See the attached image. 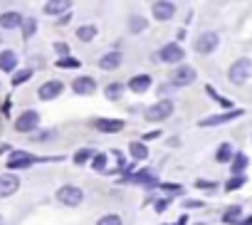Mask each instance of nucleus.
Masks as SVG:
<instances>
[{
	"instance_id": "nucleus-1",
	"label": "nucleus",
	"mask_w": 252,
	"mask_h": 225,
	"mask_svg": "<svg viewBox=\"0 0 252 225\" xmlns=\"http://www.w3.org/2000/svg\"><path fill=\"white\" fill-rule=\"evenodd\" d=\"M250 74H252V60H247V57H240L237 62H232V67L227 72L230 82H235V84H245V79Z\"/></svg>"
},
{
	"instance_id": "nucleus-2",
	"label": "nucleus",
	"mask_w": 252,
	"mask_h": 225,
	"mask_svg": "<svg viewBox=\"0 0 252 225\" xmlns=\"http://www.w3.org/2000/svg\"><path fill=\"white\" fill-rule=\"evenodd\" d=\"M171 114H173V101L171 99H161V101H156L154 106L146 109V119L149 122H163Z\"/></svg>"
},
{
	"instance_id": "nucleus-3",
	"label": "nucleus",
	"mask_w": 252,
	"mask_h": 225,
	"mask_svg": "<svg viewBox=\"0 0 252 225\" xmlns=\"http://www.w3.org/2000/svg\"><path fill=\"white\" fill-rule=\"evenodd\" d=\"M82 198H84V193H82V188H77V186H62V188L57 191V200H60L62 205H69V208L79 205Z\"/></svg>"
},
{
	"instance_id": "nucleus-4",
	"label": "nucleus",
	"mask_w": 252,
	"mask_h": 225,
	"mask_svg": "<svg viewBox=\"0 0 252 225\" xmlns=\"http://www.w3.org/2000/svg\"><path fill=\"white\" fill-rule=\"evenodd\" d=\"M37 124H40V114H37V111H32V109L23 111V114L15 119V129H18V131H23V134L35 131V129H37Z\"/></svg>"
},
{
	"instance_id": "nucleus-5",
	"label": "nucleus",
	"mask_w": 252,
	"mask_h": 225,
	"mask_svg": "<svg viewBox=\"0 0 252 225\" xmlns=\"http://www.w3.org/2000/svg\"><path fill=\"white\" fill-rule=\"evenodd\" d=\"M158 60H161V62H166V64H178V62L183 60V47H181V45H176V42L163 45V47H161V52H158Z\"/></svg>"
},
{
	"instance_id": "nucleus-6",
	"label": "nucleus",
	"mask_w": 252,
	"mask_h": 225,
	"mask_svg": "<svg viewBox=\"0 0 252 225\" xmlns=\"http://www.w3.org/2000/svg\"><path fill=\"white\" fill-rule=\"evenodd\" d=\"M151 13H154L156 20L166 23V20H171V18L176 15V5L171 3V0H156L154 8H151Z\"/></svg>"
},
{
	"instance_id": "nucleus-7",
	"label": "nucleus",
	"mask_w": 252,
	"mask_h": 225,
	"mask_svg": "<svg viewBox=\"0 0 252 225\" xmlns=\"http://www.w3.org/2000/svg\"><path fill=\"white\" fill-rule=\"evenodd\" d=\"M242 114H245L242 109H232V111H225V114H215V117L200 119V127H220V124H227L230 119H237V117H242Z\"/></svg>"
},
{
	"instance_id": "nucleus-8",
	"label": "nucleus",
	"mask_w": 252,
	"mask_h": 225,
	"mask_svg": "<svg viewBox=\"0 0 252 225\" xmlns=\"http://www.w3.org/2000/svg\"><path fill=\"white\" fill-rule=\"evenodd\" d=\"M62 82L60 79H50V82H45L40 89H37V96L42 99V101H50V99H55V96H60L62 94Z\"/></svg>"
},
{
	"instance_id": "nucleus-9",
	"label": "nucleus",
	"mask_w": 252,
	"mask_h": 225,
	"mask_svg": "<svg viewBox=\"0 0 252 225\" xmlns=\"http://www.w3.org/2000/svg\"><path fill=\"white\" fill-rule=\"evenodd\" d=\"M215 47H218V35L215 32H203L195 40V52H200V55H210Z\"/></svg>"
},
{
	"instance_id": "nucleus-10",
	"label": "nucleus",
	"mask_w": 252,
	"mask_h": 225,
	"mask_svg": "<svg viewBox=\"0 0 252 225\" xmlns=\"http://www.w3.org/2000/svg\"><path fill=\"white\" fill-rule=\"evenodd\" d=\"M18 188H20V178L18 176H13V173H3V176H0V198L13 195Z\"/></svg>"
},
{
	"instance_id": "nucleus-11",
	"label": "nucleus",
	"mask_w": 252,
	"mask_h": 225,
	"mask_svg": "<svg viewBox=\"0 0 252 225\" xmlns=\"http://www.w3.org/2000/svg\"><path fill=\"white\" fill-rule=\"evenodd\" d=\"M193 79H195V69H193V67H188V64L178 67V69L173 72V77H171L173 87H186V84H190Z\"/></svg>"
},
{
	"instance_id": "nucleus-12",
	"label": "nucleus",
	"mask_w": 252,
	"mask_h": 225,
	"mask_svg": "<svg viewBox=\"0 0 252 225\" xmlns=\"http://www.w3.org/2000/svg\"><path fill=\"white\" fill-rule=\"evenodd\" d=\"M72 89H74V94H94L96 79H92V77H77L72 82Z\"/></svg>"
},
{
	"instance_id": "nucleus-13",
	"label": "nucleus",
	"mask_w": 252,
	"mask_h": 225,
	"mask_svg": "<svg viewBox=\"0 0 252 225\" xmlns=\"http://www.w3.org/2000/svg\"><path fill=\"white\" fill-rule=\"evenodd\" d=\"M92 124L96 131H104V134H114V131L124 129V122H119V119H94Z\"/></svg>"
},
{
	"instance_id": "nucleus-14",
	"label": "nucleus",
	"mask_w": 252,
	"mask_h": 225,
	"mask_svg": "<svg viewBox=\"0 0 252 225\" xmlns=\"http://www.w3.org/2000/svg\"><path fill=\"white\" fill-rule=\"evenodd\" d=\"M35 163V156L25 154V151H15L10 159H8V168H28Z\"/></svg>"
},
{
	"instance_id": "nucleus-15",
	"label": "nucleus",
	"mask_w": 252,
	"mask_h": 225,
	"mask_svg": "<svg viewBox=\"0 0 252 225\" xmlns=\"http://www.w3.org/2000/svg\"><path fill=\"white\" fill-rule=\"evenodd\" d=\"M69 8H72V0H47L45 13L47 15H64V13H69Z\"/></svg>"
},
{
	"instance_id": "nucleus-16",
	"label": "nucleus",
	"mask_w": 252,
	"mask_h": 225,
	"mask_svg": "<svg viewBox=\"0 0 252 225\" xmlns=\"http://www.w3.org/2000/svg\"><path fill=\"white\" fill-rule=\"evenodd\" d=\"M23 15L20 13H3V15H0V28H3V30H15V28H20L23 25Z\"/></svg>"
},
{
	"instance_id": "nucleus-17",
	"label": "nucleus",
	"mask_w": 252,
	"mask_h": 225,
	"mask_svg": "<svg viewBox=\"0 0 252 225\" xmlns=\"http://www.w3.org/2000/svg\"><path fill=\"white\" fill-rule=\"evenodd\" d=\"M149 87H151V77L149 74H136V77L129 79V89L136 92V94H144Z\"/></svg>"
},
{
	"instance_id": "nucleus-18",
	"label": "nucleus",
	"mask_w": 252,
	"mask_h": 225,
	"mask_svg": "<svg viewBox=\"0 0 252 225\" xmlns=\"http://www.w3.org/2000/svg\"><path fill=\"white\" fill-rule=\"evenodd\" d=\"M18 67V55L13 50H3L0 52V69L3 72H13Z\"/></svg>"
},
{
	"instance_id": "nucleus-19",
	"label": "nucleus",
	"mask_w": 252,
	"mask_h": 225,
	"mask_svg": "<svg viewBox=\"0 0 252 225\" xmlns=\"http://www.w3.org/2000/svg\"><path fill=\"white\" fill-rule=\"evenodd\" d=\"M119 64H121V52H106V55L99 60V67L106 69V72H109V69H116Z\"/></svg>"
},
{
	"instance_id": "nucleus-20",
	"label": "nucleus",
	"mask_w": 252,
	"mask_h": 225,
	"mask_svg": "<svg viewBox=\"0 0 252 225\" xmlns=\"http://www.w3.org/2000/svg\"><path fill=\"white\" fill-rule=\"evenodd\" d=\"M129 151H131V156H134L136 161H144V159L149 156V149H146V144H141V141H131Z\"/></svg>"
},
{
	"instance_id": "nucleus-21",
	"label": "nucleus",
	"mask_w": 252,
	"mask_h": 225,
	"mask_svg": "<svg viewBox=\"0 0 252 225\" xmlns=\"http://www.w3.org/2000/svg\"><path fill=\"white\" fill-rule=\"evenodd\" d=\"M77 37H79L82 42H92V40L96 37V28H94V25H82V28L77 30Z\"/></svg>"
},
{
	"instance_id": "nucleus-22",
	"label": "nucleus",
	"mask_w": 252,
	"mask_h": 225,
	"mask_svg": "<svg viewBox=\"0 0 252 225\" xmlns=\"http://www.w3.org/2000/svg\"><path fill=\"white\" fill-rule=\"evenodd\" d=\"M20 28H23V37L30 40V37L35 35V30H37V20H35V18H25Z\"/></svg>"
},
{
	"instance_id": "nucleus-23",
	"label": "nucleus",
	"mask_w": 252,
	"mask_h": 225,
	"mask_svg": "<svg viewBox=\"0 0 252 225\" xmlns=\"http://www.w3.org/2000/svg\"><path fill=\"white\" fill-rule=\"evenodd\" d=\"M215 159H218V163H227V161H232V146H230V144H222V146L218 149Z\"/></svg>"
},
{
	"instance_id": "nucleus-24",
	"label": "nucleus",
	"mask_w": 252,
	"mask_h": 225,
	"mask_svg": "<svg viewBox=\"0 0 252 225\" xmlns=\"http://www.w3.org/2000/svg\"><path fill=\"white\" fill-rule=\"evenodd\" d=\"M129 181H131V183H146V186H151V183H154V171H139V173H134Z\"/></svg>"
},
{
	"instance_id": "nucleus-25",
	"label": "nucleus",
	"mask_w": 252,
	"mask_h": 225,
	"mask_svg": "<svg viewBox=\"0 0 252 225\" xmlns=\"http://www.w3.org/2000/svg\"><path fill=\"white\" fill-rule=\"evenodd\" d=\"M146 25H149V23H146V18H141V15H136V18L129 20V30H131V32H144Z\"/></svg>"
},
{
	"instance_id": "nucleus-26",
	"label": "nucleus",
	"mask_w": 252,
	"mask_h": 225,
	"mask_svg": "<svg viewBox=\"0 0 252 225\" xmlns=\"http://www.w3.org/2000/svg\"><path fill=\"white\" fill-rule=\"evenodd\" d=\"M205 92H208V94H210V96H213V99H215L218 104H222L225 109H232V101H230V99H225V96H220V94H218V92H215V89H213L210 84L205 87Z\"/></svg>"
},
{
	"instance_id": "nucleus-27",
	"label": "nucleus",
	"mask_w": 252,
	"mask_h": 225,
	"mask_svg": "<svg viewBox=\"0 0 252 225\" xmlns=\"http://www.w3.org/2000/svg\"><path fill=\"white\" fill-rule=\"evenodd\" d=\"M121 92H124V87H121V84H116V82H114V84H109V87L104 89L106 99H119V96H121Z\"/></svg>"
},
{
	"instance_id": "nucleus-28",
	"label": "nucleus",
	"mask_w": 252,
	"mask_h": 225,
	"mask_svg": "<svg viewBox=\"0 0 252 225\" xmlns=\"http://www.w3.org/2000/svg\"><path fill=\"white\" fill-rule=\"evenodd\" d=\"M245 166H247V156H245V154H237L235 161H232V173H242Z\"/></svg>"
},
{
	"instance_id": "nucleus-29",
	"label": "nucleus",
	"mask_w": 252,
	"mask_h": 225,
	"mask_svg": "<svg viewBox=\"0 0 252 225\" xmlns=\"http://www.w3.org/2000/svg\"><path fill=\"white\" fill-rule=\"evenodd\" d=\"M242 183H245V176H242V173H235V176L225 183V191H237Z\"/></svg>"
},
{
	"instance_id": "nucleus-30",
	"label": "nucleus",
	"mask_w": 252,
	"mask_h": 225,
	"mask_svg": "<svg viewBox=\"0 0 252 225\" xmlns=\"http://www.w3.org/2000/svg\"><path fill=\"white\" fill-rule=\"evenodd\" d=\"M30 77H32V69H20V72H15V77H13V87H18V84L28 82Z\"/></svg>"
},
{
	"instance_id": "nucleus-31",
	"label": "nucleus",
	"mask_w": 252,
	"mask_h": 225,
	"mask_svg": "<svg viewBox=\"0 0 252 225\" xmlns=\"http://www.w3.org/2000/svg\"><path fill=\"white\" fill-rule=\"evenodd\" d=\"M92 156H94V154H92L89 149H82V151H77V154H74V163H77V166H82V163H87Z\"/></svg>"
},
{
	"instance_id": "nucleus-32",
	"label": "nucleus",
	"mask_w": 252,
	"mask_h": 225,
	"mask_svg": "<svg viewBox=\"0 0 252 225\" xmlns=\"http://www.w3.org/2000/svg\"><path fill=\"white\" fill-rule=\"evenodd\" d=\"M240 205H235V208H230L225 215H222V223H237V218H240Z\"/></svg>"
},
{
	"instance_id": "nucleus-33",
	"label": "nucleus",
	"mask_w": 252,
	"mask_h": 225,
	"mask_svg": "<svg viewBox=\"0 0 252 225\" xmlns=\"http://www.w3.org/2000/svg\"><path fill=\"white\" fill-rule=\"evenodd\" d=\"M57 67L72 69V67H79V60H74V57H62V60H57Z\"/></svg>"
},
{
	"instance_id": "nucleus-34",
	"label": "nucleus",
	"mask_w": 252,
	"mask_h": 225,
	"mask_svg": "<svg viewBox=\"0 0 252 225\" xmlns=\"http://www.w3.org/2000/svg\"><path fill=\"white\" fill-rule=\"evenodd\" d=\"M92 166H94L96 171H104V168H106V156H104V154H94V156H92Z\"/></svg>"
},
{
	"instance_id": "nucleus-35",
	"label": "nucleus",
	"mask_w": 252,
	"mask_h": 225,
	"mask_svg": "<svg viewBox=\"0 0 252 225\" xmlns=\"http://www.w3.org/2000/svg\"><path fill=\"white\" fill-rule=\"evenodd\" d=\"M96 225H121V218L119 215H104V218H99Z\"/></svg>"
},
{
	"instance_id": "nucleus-36",
	"label": "nucleus",
	"mask_w": 252,
	"mask_h": 225,
	"mask_svg": "<svg viewBox=\"0 0 252 225\" xmlns=\"http://www.w3.org/2000/svg\"><path fill=\"white\" fill-rule=\"evenodd\" d=\"M55 50H57L60 55H67V45H64V42H57V45H55Z\"/></svg>"
},
{
	"instance_id": "nucleus-37",
	"label": "nucleus",
	"mask_w": 252,
	"mask_h": 225,
	"mask_svg": "<svg viewBox=\"0 0 252 225\" xmlns=\"http://www.w3.org/2000/svg\"><path fill=\"white\" fill-rule=\"evenodd\" d=\"M186 208H200L198 200H186Z\"/></svg>"
},
{
	"instance_id": "nucleus-38",
	"label": "nucleus",
	"mask_w": 252,
	"mask_h": 225,
	"mask_svg": "<svg viewBox=\"0 0 252 225\" xmlns=\"http://www.w3.org/2000/svg\"><path fill=\"white\" fill-rule=\"evenodd\" d=\"M237 225H252V215H250V218H245V220H240Z\"/></svg>"
},
{
	"instance_id": "nucleus-39",
	"label": "nucleus",
	"mask_w": 252,
	"mask_h": 225,
	"mask_svg": "<svg viewBox=\"0 0 252 225\" xmlns=\"http://www.w3.org/2000/svg\"><path fill=\"white\" fill-rule=\"evenodd\" d=\"M0 225H5V220H3V215H0Z\"/></svg>"
},
{
	"instance_id": "nucleus-40",
	"label": "nucleus",
	"mask_w": 252,
	"mask_h": 225,
	"mask_svg": "<svg viewBox=\"0 0 252 225\" xmlns=\"http://www.w3.org/2000/svg\"><path fill=\"white\" fill-rule=\"evenodd\" d=\"M0 42H3V37H0Z\"/></svg>"
}]
</instances>
